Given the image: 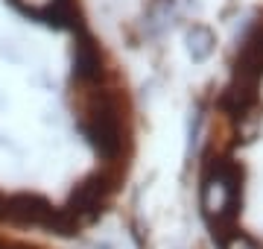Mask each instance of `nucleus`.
I'll use <instances>...</instances> for the list:
<instances>
[{"label": "nucleus", "mask_w": 263, "mask_h": 249, "mask_svg": "<svg viewBox=\"0 0 263 249\" xmlns=\"http://www.w3.org/2000/svg\"><path fill=\"white\" fill-rule=\"evenodd\" d=\"M240 205H243V167L231 158H214L202 179V211L216 246H222L237 232Z\"/></svg>", "instance_id": "obj_1"}, {"label": "nucleus", "mask_w": 263, "mask_h": 249, "mask_svg": "<svg viewBox=\"0 0 263 249\" xmlns=\"http://www.w3.org/2000/svg\"><path fill=\"white\" fill-rule=\"evenodd\" d=\"M79 129L97 153L114 162L126 144V115L120 100L108 91H94L79 109Z\"/></svg>", "instance_id": "obj_2"}, {"label": "nucleus", "mask_w": 263, "mask_h": 249, "mask_svg": "<svg viewBox=\"0 0 263 249\" xmlns=\"http://www.w3.org/2000/svg\"><path fill=\"white\" fill-rule=\"evenodd\" d=\"M111 191H114L111 179H108L105 173H94V176H88L85 182H79L73 191H70L65 211L79 223V226H85V223L97 220L105 211V202H108Z\"/></svg>", "instance_id": "obj_3"}, {"label": "nucleus", "mask_w": 263, "mask_h": 249, "mask_svg": "<svg viewBox=\"0 0 263 249\" xmlns=\"http://www.w3.org/2000/svg\"><path fill=\"white\" fill-rule=\"evenodd\" d=\"M103 77V56H100V47H97V41L82 32L79 41H76L73 47V79L85 82V85H91L97 79Z\"/></svg>", "instance_id": "obj_4"}, {"label": "nucleus", "mask_w": 263, "mask_h": 249, "mask_svg": "<svg viewBox=\"0 0 263 249\" xmlns=\"http://www.w3.org/2000/svg\"><path fill=\"white\" fill-rule=\"evenodd\" d=\"M187 41H190V56L196 59V62L208 59L211 56V50H214V32L205 29V27H193L190 29V35H187Z\"/></svg>", "instance_id": "obj_5"}, {"label": "nucleus", "mask_w": 263, "mask_h": 249, "mask_svg": "<svg viewBox=\"0 0 263 249\" xmlns=\"http://www.w3.org/2000/svg\"><path fill=\"white\" fill-rule=\"evenodd\" d=\"M219 249H263V246H260V243H257L254 238H249L246 232H240V229H237L234 235H231V238H228V240H226V243H222Z\"/></svg>", "instance_id": "obj_6"}]
</instances>
